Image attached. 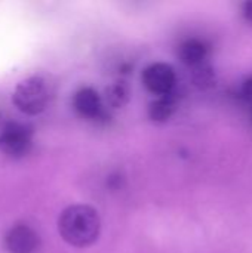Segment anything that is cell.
Wrapping results in <instances>:
<instances>
[{"label": "cell", "instance_id": "cell-1", "mask_svg": "<svg viewBox=\"0 0 252 253\" xmlns=\"http://www.w3.org/2000/svg\"><path fill=\"white\" fill-rule=\"evenodd\" d=\"M58 231L64 242L76 248L94 245L101 231L98 212L88 205H73L67 208L58 219Z\"/></svg>", "mask_w": 252, "mask_h": 253}, {"label": "cell", "instance_id": "cell-2", "mask_svg": "<svg viewBox=\"0 0 252 253\" xmlns=\"http://www.w3.org/2000/svg\"><path fill=\"white\" fill-rule=\"evenodd\" d=\"M50 99V87L42 76H31L15 87L13 104L16 108L28 116L40 114L46 110Z\"/></svg>", "mask_w": 252, "mask_h": 253}, {"label": "cell", "instance_id": "cell-3", "mask_svg": "<svg viewBox=\"0 0 252 253\" xmlns=\"http://www.w3.org/2000/svg\"><path fill=\"white\" fill-rule=\"evenodd\" d=\"M33 144V132L21 123H9L0 132V151L12 159L25 156Z\"/></svg>", "mask_w": 252, "mask_h": 253}, {"label": "cell", "instance_id": "cell-4", "mask_svg": "<svg viewBox=\"0 0 252 253\" xmlns=\"http://www.w3.org/2000/svg\"><path fill=\"white\" fill-rule=\"evenodd\" d=\"M143 83L149 92L163 96L175 90L177 74L169 64L154 62L143 71Z\"/></svg>", "mask_w": 252, "mask_h": 253}, {"label": "cell", "instance_id": "cell-5", "mask_svg": "<svg viewBox=\"0 0 252 253\" xmlns=\"http://www.w3.org/2000/svg\"><path fill=\"white\" fill-rule=\"evenodd\" d=\"M4 248L7 253H36L39 249V236L28 225H13L4 236Z\"/></svg>", "mask_w": 252, "mask_h": 253}, {"label": "cell", "instance_id": "cell-6", "mask_svg": "<svg viewBox=\"0 0 252 253\" xmlns=\"http://www.w3.org/2000/svg\"><path fill=\"white\" fill-rule=\"evenodd\" d=\"M74 110L85 119L98 120L104 116L102 99L100 93L92 87H82L74 93L73 98Z\"/></svg>", "mask_w": 252, "mask_h": 253}, {"label": "cell", "instance_id": "cell-7", "mask_svg": "<svg viewBox=\"0 0 252 253\" xmlns=\"http://www.w3.org/2000/svg\"><path fill=\"white\" fill-rule=\"evenodd\" d=\"M177 55L183 64L195 68L206 62V58L209 55V46L206 42L201 39H187L183 43H180Z\"/></svg>", "mask_w": 252, "mask_h": 253}, {"label": "cell", "instance_id": "cell-8", "mask_svg": "<svg viewBox=\"0 0 252 253\" xmlns=\"http://www.w3.org/2000/svg\"><path fill=\"white\" fill-rule=\"evenodd\" d=\"M177 104H178V96L175 92H171L168 95L159 96L156 101H153L149 107V117L153 122L157 123H163L168 122L172 114L177 110Z\"/></svg>", "mask_w": 252, "mask_h": 253}, {"label": "cell", "instance_id": "cell-9", "mask_svg": "<svg viewBox=\"0 0 252 253\" xmlns=\"http://www.w3.org/2000/svg\"><path fill=\"white\" fill-rule=\"evenodd\" d=\"M131 87L125 80H116L105 89V102L113 108H122L129 102Z\"/></svg>", "mask_w": 252, "mask_h": 253}, {"label": "cell", "instance_id": "cell-10", "mask_svg": "<svg viewBox=\"0 0 252 253\" xmlns=\"http://www.w3.org/2000/svg\"><path fill=\"white\" fill-rule=\"evenodd\" d=\"M192 79H193V83H195L199 89H202V90L211 89V87L215 84V73H214L212 67H211L208 62L195 67V68H193Z\"/></svg>", "mask_w": 252, "mask_h": 253}, {"label": "cell", "instance_id": "cell-11", "mask_svg": "<svg viewBox=\"0 0 252 253\" xmlns=\"http://www.w3.org/2000/svg\"><path fill=\"white\" fill-rule=\"evenodd\" d=\"M239 95L244 101L252 102V76H250L248 79H245V82L241 86Z\"/></svg>", "mask_w": 252, "mask_h": 253}, {"label": "cell", "instance_id": "cell-12", "mask_svg": "<svg viewBox=\"0 0 252 253\" xmlns=\"http://www.w3.org/2000/svg\"><path fill=\"white\" fill-rule=\"evenodd\" d=\"M242 15H244V18H245L248 22H252V0L245 1V3L242 4Z\"/></svg>", "mask_w": 252, "mask_h": 253}]
</instances>
